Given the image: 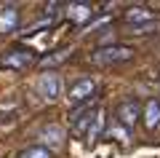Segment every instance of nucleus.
<instances>
[{
    "label": "nucleus",
    "mask_w": 160,
    "mask_h": 158,
    "mask_svg": "<svg viewBox=\"0 0 160 158\" xmlns=\"http://www.w3.org/2000/svg\"><path fill=\"white\" fill-rule=\"evenodd\" d=\"M133 57V51L128 46H102L91 54V62L99 67H107V64H118V62H128Z\"/></svg>",
    "instance_id": "obj_1"
},
{
    "label": "nucleus",
    "mask_w": 160,
    "mask_h": 158,
    "mask_svg": "<svg viewBox=\"0 0 160 158\" xmlns=\"http://www.w3.org/2000/svg\"><path fill=\"white\" fill-rule=\"evenodd\" d=\"M115 118H118V126H123V129H133V126L142 121V102H139V99H123V102H118Z\"/></svg>",
    "instance_id": "obj_2"
},
{
    "label": "nucleus",
    "mask_w": 160,
    "mask_h": 158,
    "mask_svg": "<svg viewBox=\"0 0 160 158\" xmlns=\"http://www.w3.org/2000/svg\"><path fill=\"white\" fill-rule=\"evenodd\" d=\"M32 59H35L32 51H27V48H11V51H6V54L0 57V67H3V70H24V67L32 64Z\"/></svg>",
    "instance_id": "obj_3"
},
{
    "label": "nucleus",
    "mask_w": 160,
    "mask_h": 158,
    "mask_svg": "<svg viewBox=\"0 0 160 158\" xmlns=\"http://www.w3.org/2000/svg\"><path fill=\"white\" fill-rule=\"evenodd\" d=\"M38 89L48 102H56L62 96V91H64V80H62L59 73H43L40 80H38Z\"/></svg>",
    "instance_id": "obj_4"
},
{
    "label": "nucleus",
    "mask_w": 160,
    "mask_h": 158,
    "mask_svg": "<svg viewBox=\"0 0 160 158\" xmlns=\"http://www.w3.org/2000/svg\"><path fill=\"white\" fill-rule=\"evenodd\" d=\"M93 94H96V83H93L91 78H80L78 83H72V89H69L67 99L72 102L75 107H78V105H86V102H91Z\"/></svg>",
    "instance_id": "obj_5"
},
{
    "label": "nucleus",
    "mask_w": 160,
    "mask_h": 158,
    "mask_svg": "<svg viewBox=\"0 0 160 158\" xmlns=\"http://www.w3.org/2000/svg\"><path fill=\"white\" fill-rule=\"evenodd\" d=\"M40 145L46 147L48 153L62 150L64 147V129L59 123H46L43 129H40Z\"/></svg>",
    "instance_id": "obj_6"
},
{
    "label": "nucleus",
    "mask_w": 160,
    "mask_h": 158,
    "mask_svg": "<svg viewBox=\"0 0 160 158\" xmlns=\"http://www.w3.org/2000/svg\"><path fill=\"white\" fill-rule=\"evenodd\" d=\"M123 22H126L128 27H142V24L158 22V14H155L149 6H131V8L123 11Z\"/></svg>",
    "instance_id": "obj_7"
},
{
    "label": "nucleus",
    "mask_w": 160,
    "mask_h": 158,
    "mask_svg": "<svg viewBox=\"0 0 160 158\" xmlns=\"http://www.w3.org/2000/svg\"><path fill=\"white\" fill-rule=\"evenodd\" d=\"M19 27V6L6 3L0 6V35H11Z\"/></svg>",
    "instance_id": "obj_8"
},
{
    "label": "nucleus",
    "mask_w": 160,
    "mask_h": 158,
    "mask_svg": "<svg viewBox=\"0 0 160 158\" xmlns=\"http://www.w3.org/2000/svg\"><path fill=\"white\" fill-rule=\"evenodd\" d=\"M142 121H144V129L147 131H155L160 126V99H147L142 107Z\"/></svg>",
    "instance_id": "obj_9"
},
{
    "label": "nucleus",
    "mask_w": 160,
    "mask_h": 158,
    "mask_svg": "<svg viewBox=\"0 0 160 158\" xmlns=\"http://www.w3.org/2000/svg\"><path fill=\"white\" fill-rule=\"evenodd\" d=\"M67 19L72 24H86L93 19V6L91 3H69L67 6Z\"/></svg>",
    "instance_id": "obj_10"
},
{
    "label": "nucleus",
    "mask_w": 160,
    "mask_h": 158,
    "mask_svg": "<svg viewBox=\"0 0 160 158\" xmlns=\"http://www.w3.org/2000/svg\"><path fill=\"white\" fill-rule=\"evenodd\" d=\"M102 131H104V110H99V113H96V121H93L91 131H88V137H86V142H88V145H96V139H99Z\"/></svg>",
    "instance_id": "obj_11"
},
{
    "label": "nucleus",
    "mask_w": 160,
    "mask_h": 158,
    "mask_svg": "<svg viewBox=\"0 0 160 158\" xmlns=\"http://www.w3.org/2000/svg\"><path fill=\"white\" fill-rule=\"evenodd\" d=\"M16 158H51V153L43 145H29V147H24V150H19Z\"/></svg>",
    "instance_id": "obj_12"
},
{
    "label": "nucleus",
    "mask_w": 160,
    "mask_h": 158,
    "mask_svg": "<svg viewBox=\"0 0 160 158\" xmlns=\"http://www.w3.org/2000/svg\"><path fill=\"white\" fill-rule=\"evenodd\" d=\"M16 118H19V110H6V107L0 110V123H3V126L13 123V121H16Z\"/></svg>",
    "instance_id": "obj_13"
},
{
    "label": "nucleus",
    "mask_w": 160,
    "mask_h": 158,
    "mask_svg": "<svg viewBox=\"0 0 160 158\" xmlns=\"http://www.w3.org/2000/svg\"><path fill=\"white\" fill-rule=\"evenodd\" d=\"M160 27V22H149V24H142V27H131L133 35H144V32H155Z\"/></svg>",
    "instance_id": "obj_14"
},
{
    "label": "nucleus",
    "mask_w": 160,
    "mask_h": 158,
    "mask_svg": "<svg viewBox=\"0 0 160 158\" xmlns=\"http://www.w3.org/2000/svg\"><path fill=\"white\" fill-rule=\"evenodd\" d=\"M109 137H115L118 142H126V139H131V134H128V129H123V126H118V129H112V131H109Z\"/></svg>",
    "instance_id": "obj_15"
}]
</instances>
